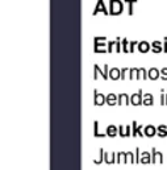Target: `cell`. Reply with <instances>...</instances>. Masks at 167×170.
Returning a JSON list of instances; mask_svg holds the SVG:
<instances>
[{
    "mask_svg": "<svg viewBox=\"0 0 167 170\" xmlns=\"http://www.w3.org/2000/svg\"><path fill=\"white\" fill-rule=\"evenodd\" d=\"M166 106H167V95H166Z\"/></svg>",
    "mask_w": 167,
    "mask_h": 170,
    "instance_id": "83f0119b",
    "label": "cell"
},
{
    "mask_svg": "<svg viewBox=\"0 0 167 170\" xmlns=\"http://www.w3.org/2000/svg\"><path fill=\"white\" fill-rule=\"evenodd\" d=\"M119 106H129L130 104V96L126 94H120L119 95Z\"/></svg>",
    "mask_w": 167,
    "mask_h": 170,
    "instance_id": "9c48e42d",
    "label": "cell"
},
{
    "mask_svg": "<svg viewBox=\"0 0 167 170\" xmlns=\"http://www.w3.org/2000/svg\"><path fill=\"white\" fill-rule=\"evenodd\" d=\"M99 74H100L101 77H103V79H105V74L103 73V71H100V69H99L98 66H95V75H94V79H98Z\"/></svg>",
    "mask_w": 167,
    "mask_h": 170,
    "instance_id": "44dd1931",
    "label": "cell"
},
{
    "mask_svg": "<svg viewBox=\"0 0 167 170\" xmlns=\"http://www.w3.org/2000/svg\"><path fill=\"white\" fill-rule=\"evenodd\" d=\"M147 74H149V79H153V80L160 78V73L157 70V69H150V70L147 71Z\"/></svg>",
    "mask_w": 167,
    "mask_h": 170,
    "instance_id": "2e32d148",
    "label": "cell"
},
{
    "mask_svg": "<svg viewBox=\"0 0 167 170\" xmlns=\"http://www.w3.org/2000/svg\"><path fill=\"white\" fill-rule=\"evenodd\" d=\"M128 71H129L128 69H123V70H121V79H125L126 78V73Z\"/></svg>",
    "mask_w": 167,
    "mask_h": 170,
    "instance_id": "484cf974",
    "label": "cell"
},
{
    "mask_svg": "<svg viewBox=\"0 0 167 170\" xmlns=\"http://www.w3.org/2000/svg\"><path fill=\"white\" fill-rule=\"evenodd\" d=\"M119 135L120 137H130L132 136V125H120L119 127Z\"/></svg>",
    "mask_w": 167,
    "mask_h": 170,
    "instance_id": "5b68a950",
    "label": "cell"
},
{
    "mask_svg": "<svg viewBox=\"0 0 167 170\" xmlns=\"http://www.w3.org/2000/svg\"><path fill=\"white\" fill-rule=\"evenodd\" d=\"M109 78L113 79V80H117V79H121V71L117 70V69H112L109 71Z\"/></svg>",
    "mask_w": 167,
    "mask_h": 170,
    "instance_id": "9a60e30c",
    "label": "cell"
},
{
    "mask_svg": "<svg viewBox=\"0 0 167 170\" xmlns=\"http://www.w3.org/2000/svg\"><path fill=\"white\" fill-rule=\"evenodd\" d=\"M107 103V96H104L103 94H100L98 90H94V104L95 106H103Z\"/></svg>",
    "mask_w": 167,
    "mask_h": 170,
    "instance_id": "3957f363",
    "label": "cell"
},
{
    "mask_svg": "<svg viewBox=\"0 0 167 170\" xmlns=\"http://www.w3.org/2000/svg\"><path fill=\"white\" fill-rule=\"evenodd\" d=\"M107 133H101L99 131V121H94V137H105Z\"/></svg>",
    "mask_w": 167,
    "mask_h": 170,
    "instance_id": "5bb4252c",
    "label": "cell"
},
{
    "mask_svg": "<svg viewBox=\"0 0 167 170\" xmlns=\"http://www.w3.org/2000/svg\"><path fill=\"white\" fill-rule=\"evenodd\" d=\"M104 161V150H103V148L99 149V157L96 160H94V163L95 165H100V163Z\"/></svg>",
    "mask_w": 167,
    "mask_h": 170,
    "instance_id": "e0dca14e",
    "label": "cell"
},
{
    "mask_svg": "<svg viewBox=\"0 0 167 170\" xmlns=\"http://www.w3.org/2000/svg\"><path fill=\"white\" fill-rule=\"evenodd\" d=\"M139 163H144V165H147V163H151V152H141V161Z\"/></svg>",
    "mask_w": 167,
    "mask_h": 170,
    "instance_id": "30bf717a",
    "label": "cell"
},
{
    "mask_svg": "<svg viewBox=\"0 0 167 170\" xmlns=\"http://www.w3.org/2000/svg\"><path fill=\"white\" fill-rule=\"evenodd\" d=\"M149 78V74L145 69H139V79H147Z\"/></svg>",
    "mask_w": 167,
    "mask_h": 170,
    "instance_id": "7402d4cb",
    "label": "cell"
},
{
    "mask_svg": "<svg viewBox=\"0 0 167 170\" xmlns=\"http://www.w3.org/2000/svg\"><path fill=\"white\" fill-rule=\"evenodd\" d=\"M129 73H130V75H129L130 79H139V70H137V69H130Z\"/></svg>",
    "mask_w": 167,
    "mask_h": 170,
    "instance_id": "ffe728a7",
    "label": "cell"
},
{
    "mask_svg": "<svg viewBox=\"0 0 167 170\" xmlns=\"http://www.w3.org/2000/svg\"><path fill=\"white\" fill-rule=\"evenodd\" d=\"M141 161V150L139 148H136V163H139Z\"/></svg>",
    "mask_w": 167,
    "mask_h": 170,
    "instance_id": "cb8c5ba5",
    "label": "cell"
},
{
    "mask_svg": "<svg viewBox=\"0 0 167 170\" xmlns=\"http://www.w3.org/2000/svg\"><path fill=\"white\" fill-rule=\"evenodd\" d=\"M116 156L117 153L114 152H104V162L108 165H112V163H116Z\"/></svg>",
    "mask_w": 167,
    "mask_h": 170,
    "instance_id": "8992f818",
    "label": "cell"
},
{
    "mask_svg": "<svg viewBox=\"0 0 167 170\" xmlns=\"http://www.w3.org/2000/svg\"><path fill=\"white\" fill-rule=\"evenodd\" d=\"M147 49H149V46H147L146 44H142V45H141V50H142V52H146Z\"/></svg>",
    "mask_w": 167,
    "mask_h": 170,
    "instance_id": "4316f807",
    "label": "cell"
},
{
    "mask_svg": "<svg viewBox=\"0 0 167 170\" xmlns=\"http://www.w3.org/2000/svg\"><path fill=\"white\" fill-rule=\"evenodd\" d=\"M142 102H144V91L141 89L136 94L130 95V104L132 106H142Z\"/></svg>",
    "mask_w": 167,
    "mask_h": 170,
    "instance_id": "6da1fadb",
    "label": "cell"
},
{
    "mask_svg": "<svg viewBox=\"0 0 167 170\" xmlns=\"http://www.w3.org/2000/svg\"><path fill=\"white\" fill-rule=\"evenodd\" d=\"M116 163H126V157L124 152H119L116 156Z\"/></svg>",
    "mask_w": 167,
    "mask_h": 170,
    "instance_id": "ac0fdd59",
    "label": "cell"
},
{
    "mask_svg": "<svg viewBox=\"0 0 167 170\" xmlns=\"http://www.w3.org/2000/svg\"><path fill=\"white\" fill-rule=\"evenodd\" d=\"M151 163H163V154L155 150V148H151Z\"/></svg>",
    "mask_w": 167,
    "mask_h": 170,
    "instance_id": "277c9868",
    "label": "cell"
},
{
    "mask_svg": "<svg viewBox=\"0 0 167 170\" xmlns=\"http://www.w3.org/2000/svg\"><path fill=\"white\" fill-rule=\"evenodd\" d=\"M160 106H166V95H164V90H160Z\"/></svg>",
    "mask_w": 167,
    "mask_h": 170,
    "instance_id": "603a6c76",
    "label": "cell"
},
{
    "mask_svg": "<svg viewBox=\"0 0 167 170\" xmlns=\"http://www.w3.org/2000/svg\"><path fill=\"white\" fill-rule=\"evenodd\" d=\"M160 78L163 80H167V69H163V70L160 71Z\"/></svg>",
    "mask_w": 167,
    "mask_h": 170,
    "instance_id": "d4e9b609",
    "label": "cell"
},
{
    "mask_svg": "<svg viewBox=\"0 0 167 170\" xmlns=\"http://www.w3.org/2000/svg\"><path fill=\"white\" fill-rule=\"evenodd\" d=\"M144 128H145V125H138V123L134 120L132 123V136L133 137H136V136H139V137H145L144 135Z\"/></svg>",
    "mask_w": 167,
    "mask_h": 170,
    "instance_id": "7a4b0ae2",
    "label": "cell"
},
{
    "mask_svg": "<svg viewBox=\"0 0 167 170\" xmlns=\"http://www.w3.org/2000/svg\"><path fill=\"white\" fill-rule=\"evenodd\" d=\"M144 135L146 137H154L157 135V128L154 127V125H151V124L146 125V127L144 128Z\"/></svg>",
    "mask_w": 167,
    "mask_h": 170,
    "instance_id": "52a82bcc",
    "label": "cell"
},
{
    "mask_svg": "<svg viewBox=\"0 0 167 170\" xmlns=\"http://www.w3.org/2000/svg\"><path fill=\"white\" fill-rule=\"evenodd\" d=\"M105 133H107V136L108 137H116L117 135H119V127H116V125H108L107 127V131H105Z\"/></svg>",
    "mask_w": 167,
    "mask_h": 170,
    "instance_id": "ba28073f",
    "label": "cell"
},
{
    "mask_svg": "<svg viewBox=\"0 0 167 170\" xmlns=\"http://www.w3.org/2000/svg\"><path fill=\"white\" fill-rule=\"evenodd\" d=\"M153 103H154V98H153L151 94H145L142 106H147V107H149V106H153Z\"/></svg>",
    "mask_w": 167,
    "mask_h": 170,
    "instance_id": "4fadbf2b",
    "label": "cell"
},
{
    "mask_svg": "<svg viewBox=\"0 0 167 170\" xmlns=\"http://www.w3.org/2000/svg\"><path fill=\"white\" fill-rule=\"evenodd\" d=\"M125 157H126V163H136V158H134L133 152H126Z\"/></svg>",
    "mask_w": 167,
    "mask_h": 170,
    "instance_id": "d6986e66",
    "label": "cell"
},
{
    "mask_svg": "<svg viewBox=\"0 0 167 170\" xmlns=\"http://www.w3.org/2000/svg\"><path fill=\"white\" fill-rule=\"evenodd\" d=\"M119 103V95H114V94H108L107 95V104L108 106H116Z\"/></svg>",
    "mask_w": 167,
    "mask_h": 170,
    "instance_id": "8fae6325",
    "label": "cell"
},
{
    "mask_svg": "<svg viewBox=\"0 0 167 170\" xmlns=\"http://www.w3.org/2000/svg\"><path fill=\"white\" fill-rule=\"evenodd\" d=\"M157 136L158 137H167V125L164 124H160L158 125V128H157Z\"/></svg>",
    "mask_w": 167,
    "mask_h": 170,
    "instance_id": "7c38bea8",
    "label": "cell"
}]
</instances>
